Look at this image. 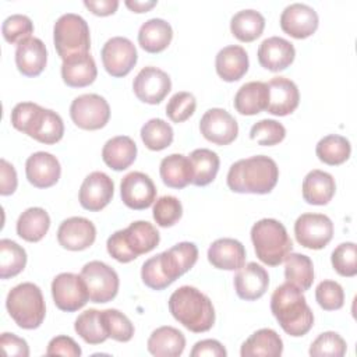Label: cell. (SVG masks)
I'll list each match as a JSON object with an SVG mask.
<instances>
[{"label": "cell", "mask_w": 357, "mask_h": 357, "mask_svg": "<svg viewBox=\"0 0 357 357\" xmlns=\"http://www.w3.org/2000/svg\"><path fill=\"white\" fill-rule=\"evenodd\" d=\"M271 311L280 328L293 337L304 336L314 325V314L303 291L289 282L272 293Z\"/></svg>", "instance_id": "obj_1"}, {"label": "cell", "mask_w": 357, "mask_h": 357, "mask_svg": "<svg viewBox=\"0 0 357 357\" xmlns=\"http://www.w3.org/2000/svg\"><path fill=\"white\" fill-rule=\"evenodd\" d=\"M279 178L276 162L265 155H257L234 162L227 173V187L240 194H268Z\"/></svg>", "instance_id": "obj_2"}, {"label": "cell", "mask_w": 357, "mask_h": 357, "mask_svg": "<svg viewBox=\"0 0 357 357\" xmlns=\"http://www.w3.org/2000/svg\"><path fill=\"white\" fill-rule=\"evenodd\" d=\"M10 120L15 130L46 145L59 142L64 135V123L60 114L32 102L17 103L11 110Z\"/></svg>", "instance_id": "obj_3"}, {"label": "cell", "mask_w": 357, "mask_h": 357, "mask_svg": "<svg viewBox=\"0 0 357 357\" xmlns=\"http://www.w3.org/2000/svg\"><path fill=\"white\" fill-rule=\"evenodd\" d=\"M169 311L176 321L194 333L208 332L215 324L211 298L192 286H181L172 293Z\"/></svg>", "instance_id": "obj_4"}, {"label": "cell", "mask_w": 357, "mask_h": 357, "mask_svg": "<svg viewBox=\"0 0 357 357\" xmlns=\"http://www.w3.org/2000/svg\"><path fill=\"white\" fill-rule=\"evenodd\" d=\"M159 241V231L152 223L146 220H137L128 227L114 231L107 238L106 248L116 261L128 264L141 254L152 251Z\"/></svg>", "instance_id": "obj_5"}, {"label": "cell", "mask_w": 357, "mask_h": 357, "mask_svg": "<svg viewBox=\"0 0 357 357\" xmlns=\"http://www.w3.org/2000/svg\"><path fill=\"white\" fill-rule=\"evenodd\" d=\"M251 241L261 262L278 266L293 250L286 227L276 219H261L251 227Z\"/></svg>", "instance_id": "obj_6"}, {"label": "cell", "mask_w": 357, "mask_h": 357, "mask_svg": "<svg viewBox=\"0 0 357 357\" xmlns=\"http://www.w3.org/2000/svg\"><path fill=\"white\" fill-rule=\"evenodd\" d=\"M6 307L13 321L22 329H36L46 315L42 290L31 282L13 287L6 298Z\"/></svg>", "instance_id": "obj_7"}, {"label": "cell", "mask_w": 357, "mask_h": 357, "mask_svg": "<svg viewBox=\"0 0 357 357\" xmlns=\"http://www.w3.org/2000/svg\"><path fill=\"white\" fill-rule=\"evenodd\" d=\"M53 42L63 60L75 54L89 53L91 36L86 21L74 13L63 14L54 22Z\"/></svg>", "instance_id": "obj_8"}, {"label": "cell", "mask_w": 357, "mask_h": 357, "mask_svg": "<svg viewBox=\"0 0 357 357\" xmlns=\"http://www.w3.org/2000/svg\"><path fill=\"white\" fill-rule=\"evenodd\" d=\"M82 279L86 283L89 300L92 303H109L119 291L120 280L117 272L102 261H91L81 269Z\"/></svg>", "instance_id": "obj_9"}, {"label": "cell", "mask_w": 357, "mask_h": 357, "mask_svg": "<svg viewBox=\"0 0 357 357\" xmlns=\"http://www.w3.org/2000/svg\"><path fill=\"white\" fill-rule=\"evenodd\" d=\"M70 117L73 123L82 130H99L103 128L110 119V106L100 95L84 93L71 102Z\"/></svg>", "instance_id": "obj_10"}, {"label": "cell", "mask_w": 357, "mask_h": 357, "mask_svg": "<svg viewBox=\"0 0 357 357\" xmlns=\"http://www.w3.org/2000/svg\"><path fill=\"white\" fill-rule=\"evenodd\" d=\"M52 296L56 307L66 312L78 311L89 300L85 280L81 275H75L71 272L59 273L53 279Z\"/></svg>", "instance_id": "obj_11"}, {"label": "cell", "mask_w": 357, "mask_h": 357, "mask_svg": "<svg viewBox=\"0 0 357 357\" xmlns=\"http://www.w3.org/2000/svg\"><path fill=\"white\" fill-rule=\"evenodd\" d=\"M294 236L300 245L321 250L333 237V223L324 213H303L294 223Z\"/></svg>", "instance_id": "obj_12"}, {"label": "cell", "mask_w": 357, "mask_h": 357, "mask_svg": "<svg viewBox=\"0 0 357 357\" xmlns=\"http://www.w3.org/2000/svg\"><path fill=\"white\" fill-rule=\"evenodd\" d=\"M100 56L105 70L114 78L126 77L138 60L134 43L124 36L110 38L103 45Z\"/></svg>", "instance_id": "obj_13"}, {"label": "cell", "mask_w": 357, "mask_h": 357, "mask_svg": "<svg viewBox=\"0 0 357 357\" xmlns=\"http://www.w3.org/2000/svg\"><path fill=\"white\" fill-rule=\"evenodd\" d=\"M135 96L149 105L160 103L172 89V79L163 70L158 67H144L132 81Z\"/></svg>", "instance_id": "obj_14"}, {"label": "cell", "mask_w": 357, "mask_h": 357, "mask_svg": "<svg viewBox=\"0 0 357 357\" xmlns=\"http://www.w3.org/2000/svg\"><path fill=\"white\" fill-rule=\"evenodd\" d=\"M199 131L212 144L229 145L237 138L238 124L227 110L213 107L206 110L201 117Z\"/></svg>", "instance_id": "obj_15"}, {"label": "cell", "mask_w": 357, "mask_h": 357, "mask_svg": "<svg viewBox=\"0 0 357 357\" xmlns=\"http://www.w3.org/2000/svg\"><path fill=\"white\" fill-rule=\"evenodd\" d=\"M120 195L126 206L141 211L149 208L156 198V187L152 178L142 172L126 174L120 183Z\"/></svg>", "instance_id": "obj_16"}, {"label": "cell", "mask_w": 357, "mask_h": 357, "mask_svg": "<svg viewBox=\"0 0 357 357\" xmlns=\"http://www.w3.org/2000/svg\"><path fill=\"white\" fill-rule=\"evenodd\" d=\"M114 194L113 180L103 172L89 173L79 188L78 199L84 209L98 212L107 206Z\"/></svg>", "instance_id": "obj_17"}, {"label": "cell", "mask_w": 357, "mask_h": 357, "mask_svg": "<svg viewBox=\"0 0 357 357\" xmlns=\"http://www.w3.org/2000/svg\"><path fill=\"white\" fill-rule=\"evenodd\" d=\"M319 24L317 11L303 3H293L287 6L280 15V28L284 33L296 39H305L311 36Z\"/></svg>", "instance_id": "obj_18"}, {"label": "cell", "mask_w": 357, "mask_h": 357, "mask_svg": "<svg viewBox=\"0 0 357 357\" xmlns=\"http://www.w3.org/2000/svg\"><path fill=\"white\" fill-rule=\"evenodd\" d=\"M96 238L95 225L82 216H73L63 220L57 230L59 244L70 251L89 248Z\"/></svg>", "instance_id": "obj_19"}, {"label": "cell", "mask_w": 357, "mask_h": 357, "mask_svg": "<svg viewBox=\"0 0 357 357\" xmlns=\"http://www.w3.org/2000/svg\"><path fill=\"white\" fill-rule=\"evenodd\" d=\"M158 255L165 276L173 283L195 265L198 259V248L194 243L181 241Z\"/></svg>", "instance_id": "obj_20"}, {"label": "cell", "mask_w": 357, "mask_h": 357, "mask_svg": "<svg viewBox=\"0 0 357 357\" xmlns=\"http://www.w3.org/2000/svg\"><path fill=\"white\" fill-rule=\"evenodd\" d=\"M269 100L266 112L273 116L291 114L300 103V92L297 85L286 77H273L266 82Z\"/></svg>", "instance_id": "obj_21"}, {"label": "cell", "mask_w": 357, "mask_h": 357, "mask_svg": "<svg viewBox=\"0 0 357 357\" xmlns=\"http://www.w3.org/2000/svg\"><path fill=\"white\" fill-rule=\"evenodd\" d=\"M25 174L28 181L36 188H49L54 185L61 174V167L56 156L49 152H35L25 162Z\"/></svg>", "instance_id": "obj_22"}, {"label": "cell", "mask_w": 357, "mask_h": 357, "mask_svg": "<svg viewBox=\"0 0 357 357\" xmlns=\"http://www.w3.org/2000/svg\"><path fill=\"white\" fill-rule=\"evenodd\" d=\"M269 286V275L257 262L243 265L234 276V290L241 300L254 301L261 298Z\"/></svg>", "instance_id": "obj_23"}, {"label": "cell", "mask_w": 357, "mask_h": 357, "mask_svg": "<svg viewBox=\"0 0 357 357\" xmlns=\"http://www.w3.org/2000/svg\"><path fill=\"white\" fill-rule=\"evenodd\" d=\"M294 57L296 49L293 43L280 36L266 38L258 47L259 64L273 73L286 70L294 61Z\"/></svg>", "instance_id": "obj_24"}, {"label": "cell", "mask_w": 357, "mask_h": 357, "mask_svg": "<svg viewBox=\"0 0 357 357\" xmlns=\"http://www.w3.org/2000/svg\"><path fill=\"white\" fill-rule=\"evenodd\" d=\"M47 50L45 43L31 36L17 45L15 64L18 71L25 77H38L46 67Z\"/></svg>", "instance_id": "obj_25"}, {"label": "cell", "mask_w": 357, "mask_h": 357, "mask_svg": "<svg viewBox=\"0 0 357 357\" xmlns=\"http://www.w3.org/2000/svg\"><path fill=\"white\" fill-rule=\"evenodd\" d=\"M208 261L218 269L237 271L245 264V248L236 238H218L208 248Z\"/></svg>", "instance_id": "obj_26"}, {"label": "cell", "mask_w": 357, "mask_h": 357, "mask_svg": "<svg viewBox=\"0 0 357 357\" xmlns=\"http://www.w3.org/2000/svg\"><path fill=\"white\" fill-rule=\"evenodd\" d=\"M96 63L89 53L75 54L63 60L61 78L71 88L88 86L96 79Z\"/></svg>", "instance_id": "obj_27"}, {"label": "cell", "mask_w": 357, "mask_h": 357, "mask_svg": "<svg viewBox=\"0 0 357 357\" xmlns=\"http://www.w3.org/2000/svg\"><path fill=\"white\" fill-rule=\"evenodd\" d=\"M248 54L244 47L230 45L220 49L215 59L218 75L226 82L238 81L248 71Z\"/></svg>", "instance_id": "obj_28"}, {"label": "cell", "mask_w": 357, "mask_h": 357, "mask_svg": "<svg viewBox=\"0 0 357 357\" xmlns=\"http://www.w3.org/2000/svg\"><path fill=\"white\" fill-rule=\"evenodd\" d=\"M336 183L332 174L314 169L303 180V198L311 205H326L335 195Z\"/></svg>", "instance_id": "obj_29"}, {"label": "cell", "mask_w": 357, "mask_h": 357, "mask_svg": "<svg viewBox=\"0 0 357 357\" xmlns=\"http://www.w3.org/2000/svg\"><path fill=\"white\" fill-rule=\"evenodd\" d=\"M269 91L266 82L251 81L240 86L234 96V107L240 114L254 116L266 110Z\"/></svg>", "instance_id": "obj_30"}, {"label": "cell", "mask_w": 357, "mask_h": 357, "mask_svg": "<svg viewBox=\"0 0 357 357\" xmlns=\"http://www.w3.org/2000/svg\"><path fill=\"white\" fill-rule=\"evenodd\" d=\"M146 347L156 357H178L184 351L185 337L178 329L166 325L151 333Z\"/></svg>", "instance_id": "obj_31"}, {"label": "cell", "mask_w": 357, "mask_h": 357, "mask_svg": "<svg viewBox=\"0 0 357 357\" xmlns=\"http://www.w3.org/2000/svg\"><path fill=\"white\" fill-rule=\"evenodd\" d=\"M172 25L162 18L145 21L138 31V43L148 53H160L172 42Z\"/></svg>", "instance_id": "obj_32"}, {"label": "cell", "mask_w": 357, "mask_h": 357, "mask_svg": "<svg viewBox=\"0 0 357 357\" xmlns=\"http://www.w3.org/2000/svg\"><path fill=\"white\" fill-rule=\"evenodd\" d=\"M137 158V145L127 135H117L106 141L102 149L103 162L113 170L120 172L130 167Z\"/></svg>", "instance_id": "obj_33"}, {"label": "cell", "mask_w": 357, "mask_h": 357, "mask_svg": "<svg viewBox=\"0 0 357 357\" xmlns=\"http://www.w3.org/2000/svg\"><path fill=\"white\" fill-rule=\"evenodd\" d=\"M283 353V342L280 336L271 328H262L254 332L243 344L241 357H278Z\"/></svg>", "instance_id": "obj_34"}, {"label": "cell", "mask_w": 357, "mask_h": 357, "mask_svg": "<svg viewBox=\"0 0 357 357\" xmlns=\"http://www.w3.org/2000/svg\"><path fill=\"white\" fill-rule=\"evenodd\" d=\"M162 181L176 190L187 187L192 180V167L188 156L181 153H172L162 159L159 167Z\"/></svg>", "instance_id": "obj_35"}, {"label": "cell", "mask_w": 357, "mask_h": 357, "mask_svg": "<svg viewBox=\"0 0 357 357\" xmlns=\"http://www.w3.org/2000/svg\"><path fill=\"white\" fill-rule=\"evenodd\" d=\"M50 227L49 213L39 206L25 209L17 220V234L29 243L40 241Z\"/></svg>", "instance_id": "obj_36"}, {"label": "cell", "mask_w": 357, "mask_h": 357, "mask_svg": "<svg viewBox=\"0 0 357 357\" xmlns=\"http://www.w3.org/2000/svg\"><path fill=\"white\" fill-rule=\"evenodd\" d=\"M192 167V180L191 184L197 187H204L211 184L218 172H219V156L216 152L206 149V148H199L194 149L190 156H188Z\"/></svg>", "instance_id": "obj_37"}, {"label": "cell", "mask_w": 357, "mask_h": 357, "mask_svg": "<svg viewBox=\"0 0 357 357\" xmlns=\"http://www.w3.org/2000/svg\"><path fill=\"white\" fill-rule=\"evenodd\" d=\"M265 28V18L259 11L241 10L230 20V31L240 42H252L259 38Z\"/></svg>", "instance_id": "obj_38"}, {"label": "cell", "mask_w": 357, "mask_h": 357, "mask_svg": "<svg viewBox=\"0 0 357 357\" xmlns=\"http://www.w3.org/2000/svg\"><path fill=\"white\" fill-rule=\"evenodd\" d=\"M286 282L294 284L301 291L308 290L314 282V265L310 257L298 252H290L284 259Z\"/></svg>", "instance_id": "obj_39"}, {"label": "cell", "mask_w": 357, "mask_h": 357, "mask_svg": "<svg viewBox=\"0 0 357 357\" xmlns=\"http://www.w3.org/2000/svg\"><path fill=\"white\" fill-rule=\"evenodd\" d=\"M315 153L321 162L329 166H337L350 158L351 145L347 138L337 134H329L318 141Z\"/></svg>", "instance_id": "obj_40"}, {"label": "cell", "mask_w": 357, "mask_h": 357, "mask_svg": "<svg viewBox=\"0 0 357 357\" xmlns=\"http://www.w3.org/2000/svg\"><path fill=\"white\" fill-rule=\"evenodd\" d=\"M26 265V252L15 241L8 238L0 240V278H14L24 271Z\"/></svg>", "instance_id": "obj_41"}, {"label": "cell", "mask_w": 357, "mask_h": 357, "mask_svg": "<svg viewBox=\"0 0 357 357\" xmlns=\"http://www.w3.org/2000/svg\"><path fill=\"white\" fill-rule=\"evenodd\" d=\"M75 332L89 344H100L109 339L102 324L100 311L89 308L78 315L74 324Z\"/></svg>", "instance_id": "obj_42"}, {"label": "cell", "mask_w": 357, "mask_h": 357, "mask_svg": "<svg viewBox=\"0 0 357 357\" xmlns=\"http://www.w3.org/2000/svg\"><path fill=\"white\" fill-rule=\"evenodd\" d=\"M141 139L151 151H162L173 142V128L162 119H151L141 128Z\"/></svg>", "instance_id": "obj_43"}, {"label": "cell", "mask_w": 357, "mask_h": 357, "mask_svg": "<svg viewBox=\"0 0 357 357\" xmlns=\"http://www.w3.org/2000/svg\"><path fill=\"white\" fill-rule=\"evenodd\" d=\"M102 324L109 337L117 342H130L134 336V325L131 321L119 310L109 308L100 311Z\"/></svg>", "instance_id": "obj_44"}, {"label": "cell", "mask_w": 357, "mask_h": 357, "mask_svg": "<svg viewBox=\"0 0 357 357\" xmlns=\"http://www.w3.org/2000/svg\"><path fill=\"white\" fill-rule=\"evenodd\" d=\"M286 137V128L276 120L264 119L255 123L250 130V138L262 146H272L282 142Z\"/></svg>", "instance_id": "obj_45"}, {"label": "cell", "mask_w": 357, "mask_h": 357, "mask_svg": "<svg viewBox=\"0 0 357 357\" xmlns=\"http://www.w3.org/2000/svg\"><path fill=\"white\" fill-rule=\"evenodd\" d=\"M153 219L160 227L174 226L183 216V205L173 195H163L156 199L152 209Z\"/></svg>", "instance_id": "obj_46"}, {"label": "cell", "mask_w": 357, "mask_h": 357, "mask_svg": "<svg viewBox=\"0 0 357 357\" xmlns=\"http://www.w3.org/2000/svg\"><path fill=\"white\" fill-rule=\"evenodd\" d=\"M333 269L344 278H353L357 275V247L354 243L347 241L339 244L331 255Z\"/></svg>", "instance_id": "obj_47"}, {"label": "cell", "mask_w": 357, "mask_h": 357, "mask_svg": "<svg viewBox=\"0 0 357 357\" xmlns=\"http://www.w3.org/2000/svg\"><path fill=\"white\" fill-rule=\"evenodd\" d=\"M347 344L343 337L332 331L321 333L310 346V356L314 357H342L346 354Z\"/></svg>", "instance_id": "obj_48"}, {"label": "cell", "mask_w": 357, "mask_h": 357, "mask_svg": "<svg viewBox=\"0 0 357 357\" xmlns=\"http://www.w3.org/2000/svg\"><path fill=\"white\" fill-rule=\"evenodd\" d=\"M197 107V100L192 93L190 92H177L174 93L167 105H166V114L173 123H183L188 120Z\"/></svg>", "instance_id": "obj_49"}, {"label": "cell", "mask_w": 357, "mask_h": 357, "mask_svg": "<svg viewBox=\"0 0 357 357\" xmlns=\"http://www.w3.org/2000/svg\"><path fill=\"white\" fill-rule=\"evenodd\" d=\"M1 32L8 43L18 45L20 42L31 38V33L33 32V24L26 15L13 14L4 20Z\"/></svg>", "instance_id": "obj_50"}, {"label": "cell", "mask_w": 357, "mask_h": 357, "mask_svg": "<svg viewBox=\"0 0 357 357\" xmlns=\"http://www.w3.org/2000/svg\"><path fill=\"white\" fill-rule=\"evenodd\" d=\"M315 298L325 311L340 310L344 304L343 287L335 280H322L315 289Z\"/></svg>", "instance_id": "obj_51"}, {"label": "cell", "mask_w": 357, "mask_h": 357, "mask_svg": "<svg viewBox=\"0 0 357 357\" xmlns=\"http://www.w3.org/2000/svg\"><path fill=\"white\" fill-rule=\"evenodd\" d=\"M141 279L152 290H163L172 284V282L165 276L160 264L159 255L151 257L146 259L141 268Z\"/></svg>", "instance_id": "obj_52"}, {"label": "cell", "mask_w": 357, "mask_h": 357, "mask_svg": "<svg viewBox=\"0 0 357 357\" xmlns=\"http://www.w3.org/2000/svg\"><path fill=\"white\" fill-rule=\"evenodd\" d=\"M81 347L78 343L66 335H60L53 337L46 349L47 356H67V357H79L81 356Z\"/></svg>", "instance_id": "obj_53"}, {"label": "cell", "mask_w": 357, "mask_h": 357, "mask_svg": "<svg viewBox=\"0 0 357 357\" xmlns=\"http://www.w3.org/2000/svg\"><path fill=\"white\" fill-rule=\"evenodd\" d=\"M0 344H1L3 351L7 356H17V357H28L29 356L28 343L22 337H18L14 333H8V332L1 333Z\"/></svg>", "instance_id": "obj_54"}, {"label": "cell", "mask_w": 357, "mask_h": 357, "mask_svg": "<svg viewBox=\"0 0 357 357\" xmlns=\"http://www.w3.org/2000/svg\"><path fill=\"white\" fill-rule=\"evenodd\" d=\"M190 356L191 357H202V356L226 357L227 351L220 342H218L215 339H205V340H199L194 344Z\"/></svg>", "instance_id": "obj_55"}, {"label": "cell", "mask_w": 357, "mask_h": 357, "mask_svg": "<svg viewBox=\"0 0 357 357\" xmlns=\"http://www.w3.org/2000/svg\"><path fill=\"white\" fill-rule=\"evenodd\" d=\"M0 194L11 195L17 190V172L11 163L6 159L0 160Z\"/></svg>", "instance_id": "obj_56"}, {"label": "cell", "mask_w": 357, "mask_h": 357, "mask_svg": "<svg viewBox=\"0 0 357 357\" xmlns=\"http://www.w3.org/2000/svg\"><path fill=\"white\" fill-rule=\"evenodd\" d=\"M84 6L95 15L106 17L116 13L119 7L117 0H85Z\"/></svg>", "instance_id": "obj_57"}, {"label": "cell", "mask_w": 357, "mask_h": 357, "mask_svg": "<svg viewBox=\"0 0 357 357\" xmlns=\"http://www.w3.org/2000/svg\"><path fill=\"white\" fill-rule=\"evenodd\" d=\"M131 11L134 13H146L149 11L152 7H155L158 4L156 0H152V1H139V0H127L124 3Z\"/></svg>", "instance_id": "obj_58"}]
</instances>
